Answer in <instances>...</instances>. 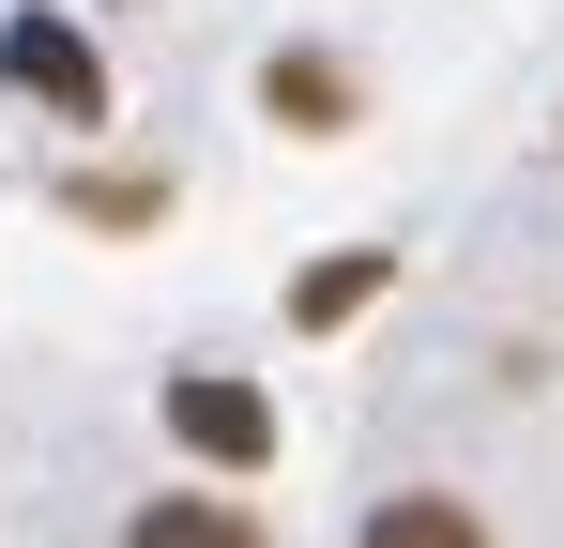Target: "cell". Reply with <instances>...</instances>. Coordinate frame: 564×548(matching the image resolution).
<instances>
[{
    "label": "cell",
    "instance_id": "cell-1",
    "mask_svg": "<svg viewBox=\"0 0 564 548\" xmlns=\"http://www.w3.org/2000/svg\"><path fill=\"white\" fill-rule=\"evenodd\" d=\"M169 442L214 457V472H260V457H275V396L229 381V365H184V381H169Z\"/></svg>",
    "mask_w": 564,
    "mask_h": 548
},
{
    "label": "cell",
    "instance_id": "cell-4",
    "mask_svg": "<svg viewBox=\"0 0 564 548\" xmlns=\"http://www.w3.org/2000/svg\"><path fill=\"white\" fill-rule=\"evenodd\" d=\"M260 107H275V122H305V138H336V122H351V62L275 46V62H260Z\"/></svg>",
    "mask_w": 564,
    "mask_h": 548
},
{
    "label": "cell",
    "instance_id": "cell-5",
    "mask_svg": "<svg viewBox=\"0 0 564 548\" xmlns=\"http://www.w3.org/2000/svg\"><path fill=\"white\" fill-rule=\"evenodd\" d=\"M351 548H488V518H473L458 487H397V503H367Z\"/></svg>",
    "mask_w": 564,
    "mask_h": 548
},
{
    "label": "cell",
    "instance_id": "cell-6",
    "mask_svg": "<svg viewBox=\"0 0 564 548\" xmlns=\"http://www.w3.org/2000/svg\"><path fill=\"white\" fill-rule=\"evenodd\" d=\"M397 289V260H321L305 274V320H351V305H381Z\"/></svg>",
    "mask_w": 564,
    "mask_h": 548
},
{
    "label": "cell",
    "instance_id": "cell-3",
    "mask_svg": "<svg viewBox=\"0 0 564 548\" xmlns=\"http://www.w3.org/2000/svg\"><path fill=\"white\" fill-rule=\"evenodd\" d=\"M122 548H260V518L214 503V487H153V503L122 518Z\"/></svg>",
    "mask_w": 564,
    "mask_h": 548
},
{
    "label": "cell",
    "instance_id": "cell-2",
    "mask_svg": "<svg viewBox=\"0 0 564 548\" xmlns=\"http://www.w3.org/2000/svg\"><path fill=\"white\" fill-rule=\"evenodd\" d=\"M0 77H15V91H46L62 122H107V62L62 31V15H15V31H0Z\"/></svg>",
    "mask_w": 564,
    "mask_h": 548
}]
</instances>
